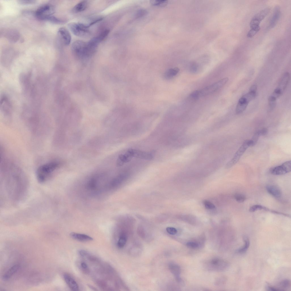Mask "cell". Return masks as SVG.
<instances>
[{
	"label": "cell",
	"mask_w": 291,
	"mask_h": 291,
	"mask_svg": "<svg viewBox=\"0 0 291 291\" xmlns=\"http://www.w3.org/2000/svg\"><path fill=\"white\" fill-rule=\"evenodd\" d=\"M88 286L89 287H90V288H92V289H94V290H95V288L94 287H93L92 286H91L89 285H88Z\"/></svg>",
	"instance_id": "ee69618b"
},
{
	"label": "cell",
	"mask_w": 291,
	"mask_h": 291,
	"mask_svg": "<svg viewBox=\"0 0 291 291\" xmlns=\"http://www.w3.org/2000/svg\"><path fill=\"white\" fill-rule=\"evenodd\" d=\"M190 97L192 99L196 100L200 97L198 90H196L193 92L190 95Z\"/></svg>",
	"instance_id": "e575fe53"
},
{
	"label": "cell",
	"mask_w": 291,
	"mask_h": 291,
	"mask_svg": "<svg viewBox=\"0 0 291 291\" xmlns=\"http://www.w3.org/2000/svg\"><path fill=\"white\" fill-rule=\"evenodd\" d=\"M87 5V2L86 1H82L73 7L72 12L74 13H77L83 11L86 9Z\"/></svg>",
	"instance_id": "ffe728a7"
},
{
	"label": "cell",
	"mask_w": 291,
	"mask_h": 291,
	"mask_svg": "<svg viewBox=\"0 0 291 291\" xmlns=\"http://www.w3.org/2000/svg\"><path fill=\"white\" fill-rule=\"evenodd\" d=\"M150 2L153 5L160 7L165 6L168 3L167 0H151Z\"/></svg>",
	"instance_id": "4316f807"
},
{
	"label": "cell",
	"mask_w": 291,
	"mask_h": 291,
	"mask_svg": "<svg viewBox=\"0 0 291 291\" xmlns=\"http://www.w3.org/2000/svg\"><path fill=\"white\" fill-rule=\"evenodd\" d=\"M70 236L73 239L81 242H86L92 240L93 238L90 236L85 234L72 232L70 234Z\"/></svg>",
	"instance_id": "e0dca14e"
},
{
	"label": "cell",
	"mask_w": 291,
	"mask_h": 291,
	"mask_svg": "<svg viewBox=\"0 0 291 291\" xmlns=\"http://www.w3.org/2000/svg\"><path fill=\"white\" fill-rule=\"evenodd\" d=\"M169 267V269L171 273L176 277L178 280L180 281V279L179 275L180 273V267L174 263H171Z\"/></svg>",
	"instance_id": "7402d4cb"
},
{
	"label": "cell",
	"mask_w": 291,
	"mask_h": 291,
	"mask_svg": "<svg viewBox=\"0 0 291 291\" xmlns=\"http://www.w3.org/2000/svg\"><path fill=\"white\" fill-rule=\"evenodd\" d=\"M68 26L72 33L76 36L85 37L89 34L88 28L85 27L80 23H70L68 24Z\"/></svg>",
	"instance_id": "ba28073f"
},
{
	"label": "cell",
	"mask_w": 291,
	"mask_h": 291,
	"mask_svg": "<svg viewBox=\"0 0 291 291\" xmlns=\"http://www.w3.org/2000/svg\"><path fill=\"white\" fill-rule=\"evenodd\" d=\"M234 197L236 200L239 203L243 202L246 199L245 196L241 194H236Z\"/></svg>",
	"instance_id": "f546056e"
},
{
	"label": "cell",
	"mask_w": 291,
	"mask_h": 291,
	"mask_svg": "<svg viewBox=\"0 0 291 291\" xmlns=\"http://www.w3.org/2000/svg\"><path fill=\"white\" fill-rule=\"evenodd\" d=\"M257 86L255 85H252L250 88L249 91L256 92Z\"/></svg>",
	"instance_id": "7bdbcfd3"
},
{
	"label": "cell",
	"mask_w": 291,
	"mask_h": 291,
	"mask_svg": "<svg viewBox=\"0 0 291 291\" xmlns=\"http://www.w3.org/2000/svg\"><path fill=\"white\" fill-rule=\"evenodd\" d=\"M244 242V245L241 247L239 248L236 250L235 252L239 254H242L247 251L250 245V241L248 238L246 236H244L243 237Z\"/></svg>",
	"instance_id": "44dd1931"
},
{
	"label": "cell",
	"mask_w": 291,
	"mask_h": 291,
	"mask_svg": "<svg viewBox=\"0 0 291 291\" xmlns=\"http://www.w3.org/2000/svg\"><path fill=\"white\" fill-rule=\"evenodd\" d=\"M19 268L20 266L18 264L13 266L3 275V279L5 280H8L18 271Z\"/></svg>",
	"instance_id": "d6986e66"
},
{
	"label": "cell",
	"mask_w": 291,
	"mask_h": 291,
	"mask_svg": "<svg viewBox=\"0 0 291 291\" xmlns=\"http://www.w3.org/2000/svg\"><path fill=\"white\" fill-rule=\"evenodd\" d=\"M263 209H266V208L262 205H254L249 209V211L250 212H254Z\"/></svg>",
	"instance_id": "f1b7e54d"
},
{
	"label": "cell",
	"mask_w": 291,
	"mask_h": 291,
	"mask_svg": "<svg viewBox=\"0 0 291 291\" xmlns=\"http://www.w3.org/2000/svg\"><path fill=\"white\" fill-rule=\"evenodd\" d=\"M81 267L84 270L86 269H88V265L87 264L84 262H82L80 264Z\"/></svg>",
	"instance_id": "b9f144b4"
},
{
	"label": "cell",
	"mask_w": 291,
	"mask_h": 291,
	"mask_svg": "<svg viewBox=\"0 0 291 291\" xmlns=\"http://www.w3.org/2000/svg\"><path fill=\"white\" fill-rule=\"evenodd\" d=\"M186 245L188 247L192 248H196L199 246L197 243L194 242H188L186 243Z\"/></svg>",
	"instance_id": "74e56055"
},
{
	"label": "cell",
	"mask_w": 291,
	"mask_h": 291,
	"mask_svg": "<svg viewBox=\"0 0 291 291\" xmlns=\"http://www.w3.org/2000/svg\"><path fill=\"white\" fill-rule=\"evenodd\" d=\"M2 173L9 194L13 199H20L24 194L27 186L22 171L15 165L5 161L2 162Z\"/></svg>",
	"instance_id": "6da1fadb"
},
{
	"label": "cell",
	"mask_w": 291,
	"mask_h": 291,
	"mask_svg": "<svg viewBox=\"0 0 291 291\" xmlns=\"http://www.w3.org/2000/svg\"><path fill=\"white\" fill-rule=\"evenodd\" d=\"M78 253L81 256L84 257L87 256L88 255V253L83 250H80L78 251Z\"/></svg>",
	"instance_id": "60d3db41"
},
{
	"label": "cell",
	"mask_w": 291,
	"mask_h": 291,
	"mask_svg": "<svg viewBox=\"0 0 291 291\" xmlns=\"http://www.w3.org/2000/svg\"><path fill=\"white\" fill-rule=\"evenodd\" d=\"M127 240V237L126 234L124 232L121 233L117 243L118 247L119 248H123L125 245Z\"/></svg>",
	"instance_id": "d4e9b609"
},
{
	"label": "cell",
	"mask_w": 291,
	"mask_h": 291,
	"mask_svg": "<svg viewBox=\"0 0 291 291\" xmlns=\"http://www.w3.org/2000/svg\"><path fill=\"white\" fill-rule=\"evenodd\" d=\"M280 10L279 7L278 6H275L270 22L269 27L270 28H273L276 25L280 18Z\"/></svg>",
	"instance_id": "5bb4252c"
},
{
	"label": "cell",
	"mask_w": 291,
	"mask_h": 291,
	"mask_svg": "<svg viewBox=\"0 0 291 291\" xmlns=\"http://www.w3.org/2000/svg\"><path fill=\"white\" fill-rule=\"evenodd\" d=\"M72 53L81 58L88 57L87 42L77 40L74 42L71 47Z\"/></svg>",
	"instance_id": "52a82bcc"
},
{
	"label": "cell",
	"mask_w": 291,
	"mask_h": 291,
	"mask_svg": "<svg viewBox=\"0 0 291 291\" xmlns=\"http://www.w3.org/2000/svg\"><path fill=\"white\" fill-rule=\"evenodd\" d=\"M219 261V259H214L211 260V263L214 266L217 265L219 264L220 262Z\"/></svg>",
	"instance_id": "ab89813d"
},
{
	"label": "cell",
	"mask_w": 291,
	"mask_h": 291,
	"mask_svg": "<svg viewBox=\"0 0 291 291\" xmlns=\"http://www.w3.org/2000/svg\"><path fill=\"white\" fill-rule=\"evenodd\" d=\"M290 78L289 73L286 72L284 73L282 76L278 86L273 92L280 97L286 89Z\"/></svg>",
	"instance_id": "30bf717a"
},
{
	"label": "cell",
	"mask_w": 291,
	"mask_h": 291,
	"mask_svg": "<svg viewBox=\"0 0 291 291\" xmlns=\"http://www.w3.org/2000/svg\"><path fill=\"white\" fill-rule=\"evenodd\" d=\"M255 142L252 140H245L235 153L232 158L226 164L227 168H230L234 165L240 159L247 148L250 146H254Z\"/></svg>",
	"instance_id": "5b68a950"
},
{
	"label": "cell",
	"mask_w": 291,
	"mask_h": 291,
	"mask_svg": "<svg viewBox=\"0 0 291 291\" xmlns=\"http://www.w3.org/2000/svg\"><path fill=\"white\" fill-rule=\"evenodd\" d=\"M133 157L146 160H150L154 157L153 153L133 149Z\"/></svg>",
	"instance_id": "7c38bea8"
},
{
	"label": "cell",
	"mask_w": 291,
	"mask_h": 291,
	"mask_svg": "<svg viewBox=\"0 0 291 291\" xmlns=\"http://www.w3.org/2000/svg\"><path fill=\"white\" fill-rule=\"evenodd\" d=\"M147 13V12L145 10L140 9L137 11L136 16L137 18H140L145 15Z\"/></svg>",
	"instance_id": "d590c367"
},
{
	"label": "cell",
	"mask_w": 291,
	"mask_h": 291,
	"mask_svg": "<svg viewBox=\"0 0 291 291\" xmlns=\"http://www.w3.org/2000/svg\"><path fill=\"white\" fill-rule=\"evenodd\" d=\"M270 9L266 8L256 14L251 19L250 24V33L252 36H255L260 30L259 24L270 12Z\"/></svg>",
	"instance_id": "3957f363"
},
{
	"label": "cell",
	"mask_w": 291,
	"mask_h": 291,
	"mask_svg": "<svg viewBox=\"0 0 291 291\" xmlns=\"http://www.w3.org/2000/svg\"><path fill=\"white\" fill-rule=\"evenodd\" d=\"M268 132V130L266 128H264L257 131L255 133L259 136H264L267 134Z\"/></svg>",
	"instance_id": "836d02e7"
},
{
	"label": "cell",
	"mask_w": 291,
	"mask_h": 291,
	"mask_svg": "<svg viewBox=\"0 0 291 291\" xmlns=\"http://www.w3.org/2000/svg\"><path fill=\"white\" fill-rule=\"evenodd\" d=\"M59 163L52 161L43 164L39 167L36 171V176L40 183L46 181L58 168Z\"/></svg>",
	"instance_id": "7a4b0ae2"
},
{
	"label": "cell",
	"mask_w": 291,
	"mask_h": 291,
	"mask_svg": "<svg viewBox=\"0 0 291 291\" xmlns=\"http://www.w3.org/2000/svg\"><path fill=\"white\" fill-rule=\"evenodd\" d=\"M198 146L197 145H195L192 146L185 148L183 151V152L185 153H190L196 150L198 147Z\"/></svg>",
	"instance_id": "4dcf8cb0"
},
{
	"label": "cell",
	"mask_w": 291,
	"mask_h": 291,
	"mask_svg": "<svg viewBox=\"0 0 291 291\" xmlns=\"http://www.w3.org/2000/svg\"><path fill=\"white\" fill-rule=\"evenodd\" d=\"M58 35L63 43L65 45H68L70 43L71 36L69 31L65 28H60L58 31Z\"/></svg>",
	"instance_id": "8fae6325"
},
{
	"label": "cell",
	"mask_w": 291,
	"mask_h": 291,
	"mask_svg": "<svg viewBox=\"0 0 291 291\" xmlns=\"http://www.w3.org/2000/svg\"><path fill=\"white\" fill-rule=\"evenodd\" d=\"M166 230L168 233L171 235L175 234L177 232V230L175 228L171 227H167Z\"/></svg>",
	"instance_id": "8d00e7d4"
},
{
	"label": "cell",
	"mask_w": 291,
	"mask_h": 291,
	"mask_svg": "<svg viewBox=\"0 0 291 291\" xmlns=\"http://www.w3.org/2000/svg\"><path fill=\"white\" fill-rule=\"evenodd\" d=\"M267 190L270 194L276 198H279L281 196L282 193L279 188L274 185H269L266 188Z\"/></svg>",
	"instance_id": "ac0fdd59"
},
{
	"label": "cell",
	"mask_w": 291,
	"mask_h": 291,
	"mask_svg": "<svg viewBox=\"0 0 291 291\" xmlns=\"http://www.w3.org/2000/svg\"><path fill=\"white\" fill-rule=\"evenodd\" d=\"M46 20L54 24H60L65 22L64 21L61 20L54 16L52 15L47 18Z\"/></svg>",
	"instance_id": "83f0119b"
},
{
	"label": "cell",
	"mask_w": 291,
	"mask_h": 291,
	"mask_svg": "<svg viewBox=\"0 0 291 291\" xmlns=\"http://www.w3.org/2000/svg\"><path fill=\"white\" fill-rule=\"evenodd\" d=\"M36 1L33 0H19L18 1V2L20 4L22 5L30 4L35 3Z\"/></svg>",
	"instance_id": "d6a6232c"
},
{
	"label": "cell",
	"mask_w": 291,
	"mask_h": 291,
	"mask_svg": "<svg viewBox=\"0 0 291 291\" xmlns=\"http://www.w3.org/2000/svg\"><path fill=\"white\" fill-rule=\"evenodd\" d=\"M267 290L269 291H282L280 289L278 288L274 287L273 286H271L269 285H268L267 286Z\"/></svg>",
	"instance_id": "f35d334b"
},
{
	"label": "cell",
	"mask_w": 291,
	"mask_h": 291,
	"mask_svg": "<svg viewBox=\"0 0 291 291\" xmlns=\"http://www.w3.org/2000/svg\"><path fill=\"white\" fill-rule=\"evenodd\" d=\"M133 157L131 153L127 150L125 154L119 155L117 161V166H122L124 163L130 161Z\"/></svg>",
	"instance_id": "9a60e30c"
},
{
	"label": "cell",
	"mask_w": 291,
	"mask_h": 291,
	"mask_svg": "<svg viewBox=\"0 0 291 291\" xmlns=\"http://www.w3.org/2000/svg\"><path fill=\"white\" fill-rule=\"evenodd\" d=\"M1 109L3 112L7 114L11 111V105L9 99L6 96L3 97L1 101Z\"/></svg>",
	"instance_id": "2e32d148"
},
{
	"label": "cell",
	"mask_w": 291,
	"mask_h": 291,
	"mask_svg": "<svg viewBox=\"0 0 291 291\" xmlns=\"http://www.w3.org/2000/svg\"><path fill=\"white\" fill-rule=\"evenodd\" d=\"M228 80V78H224L201 90H198L199 97L205 96L216 91L224 86Z\"/></svg>",
	"instance_id": "8992f818"
},
{
	"label": "cell",
	"mask_w": 291,
	"mask_h": 291,
	"mask_svg": "<svg viewBox=\"0 0 291 291\" xmlns=\"http://www.w3.org/2000/svg\"><path fill=\"white\" fill-rule=\"evenodd\" d=\"M179 69L177 67L170 68L167 70L164 74L165 78L169 79L175 76L179 72Z\"/></svg>",
	"instance_id": "603a6c76"
},
{
	"label": "cell",
	"mask_w": 291,
	"mask_h": 291,
	"mask_svg": "<svg viewBox=\"0 0 291 291\" xmlns=\"http://www.w3.org/2000/svg\"><path fill=\"white\" fill-rule=\"evenodd\" d=\"M64 279L72 291H78V285L75 280L68 274L65 273L63 275Z\"/></svg>",
	"instance_id": "4fadbf2b"
},
{
	"label": "cell",
	"mask_w": 291,
	"mask_h": 291,
	"mask_svg": "<svg viewBox=\"0 0 291 291\" xmlns=\"http://www.w3.org/2000/svg\"><path fill=\"white\" fill-rule=\"evenodd\" d=\"M55 12V8L52 4H45L42 5L37 9L34 15L38 19L46 20L48 18L53 15Z\"/></svg>",
	"instance_id": "277c9868"
},
{
	"label": "cell",
	"mask_w": 291,
	"mask_h": 291,
	"mask_svg": "<svg viewBox=\"0 0 291 291\" xmlns=\"http://www.w3.org/2000/svg\"><path fill=\"white\" fill-rule=\"evenodd\" d=\"M203 204L205 208L207 209H212L215 208L214 205L208 200H204L203 201Z\"/></svg>",
	"instance_id": "1f68e13d"
},
{
	"label": "cell",
	"mask_w": 291,
	"mask_h": 291,
	"mask_svg": "<svg viewBox=\"0 0 291 291\" xmlns=\"http://www.w3.org/2000/svg\"><path fill=\"white\" fill-rule=\"evenodd\" d=\"M291 170V161H286L281 165L271 168L270 172L274 175H281L289 172Z\"/></svg>",
	"instance_id": "9c48e42d"
},
{
	"label": "cell",
	"mask_w": 291,
	"mask_h": 291,
	"mask_svg": "<svg viewBox=\"0 0 291 291\" xmlns=\"http://www.w3.org/2000/svg\"><path fill=\"white\" fill-rule=\"evenodd\" d=\"M278 286L282 291L285 290L284 289H288L290 288V281L288 279L283 280L279 282Z\"/></svg>",
	"instance_id": "484cf974"
},
{
	"label": "cell",
	"mask_w": 291,
	"mask_h": 291,
	"mask_svg": "<svg viewBox=\"0 0 291 291\" xmlns=\"http://www.w3.org/2000/svg\"><path fill=\"white\" fill-rule=\"evenodd\" d=\"M103 19V17L101 16H98L90 19L88 21V22L87 23L80 22V23L85 27L88 28L90 27L94 24L101 20Z\"/></svg>",
	"instance_id": "cb8c5ba5"
}]
</instances>
